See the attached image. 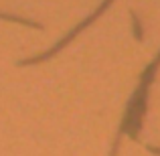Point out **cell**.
Returning a JSON list of instances; mask_svg holds the SVG:
<instances>
[{"mask_svg":"<svg viewBox=\"0 0 160 156\" xmlns=\"http://www.w3.org/2000/svg\"><path fill=\"white\" fill-rule=\"evenodd\" d=\"M0 20H10V23H18V24H24V27L41 28V24H39V23H35V20L22 18V16H16V14H8V12H0Z\"/></svg>","mask_w":160,"mask_h":156,"instance_id":"cell-1","label":"cell"}]
</instances>
